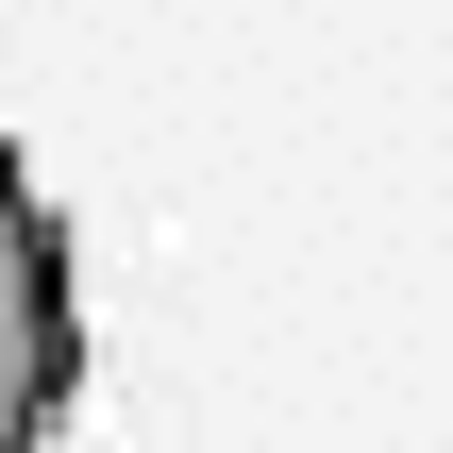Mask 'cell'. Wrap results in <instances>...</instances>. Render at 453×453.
<instances>
[{
    "label": "cell",
    "instance_id": "6da1fadb",
    "mask_svg": "<svg viewBox=\"0 0 453 453\" xmlns=\"http://www.w3.org/2000/svg\"><path fill=\"white\" fill-rule=\"evenodd\" d=\"M84 387V303H67V219L34 202V168L0 151V453H50Z\"/></svg>",
    "mask_w": 453,
    "mask_h": 453
}]
</instances>
